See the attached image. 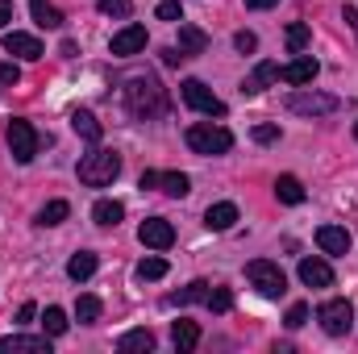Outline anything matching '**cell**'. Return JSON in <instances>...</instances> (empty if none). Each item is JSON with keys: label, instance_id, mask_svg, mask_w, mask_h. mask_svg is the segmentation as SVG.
I'll use <instances>...</instances> for the list:
<instances>
[{"label": "cell", "instance_id": "cell-38", "mask_svg": "<svg viewBox=\"0 0 358 354\" xmlns=\"http://www.w3.org/2000/svg\"><path fill=\"white\" fill-rule=\"evenodd\" d=\"M234 46H238V50H242V55H250V50H259V38H255V34H250V29H242V34H238V38H234Z\"/></svg>", "mask_w": 358, "mask_h": 354}, {"label": "cell", "instance_id": "cell-22", "mask_svg": "<svg viewBox=\"0 0 358 354\" xmlns=\"http://www.w3.org/2000/svg\"><path fill=\"white\" fill-rule=\"evenodd\" d=\"M67 217H71V204H67V200H50V204H42V208H38V217H34V221H38V225H63Z\"/></svg>", "mask_w": 358, "mask_h": 354}, {"label": "cell", "instance_id": "cell-43", "mask_svg": "<svg viewBox=\"0 0 358 354\" xmlns=\"http://www.w3.org/2000/svg\"><path fill=\"white\" fill-rule=\"evenodd\" d=\"M159 176L163 171H142V187H159Z\"/></svg>", "mask_w": 358, "mask_h": 354}, {"label": "cell", "instance_id": "cell-41", "mask_svg": "<svg viewBox=\"0 0 358 354\" xmlns=\"http://www.w3.org/2000/svg\"><path fill=\"white\" fill-rule=\"evenodd\" d=\"M34 317H38V304H21V313H17V321H21V325H29Z\"/></svg>", "mask_w": 358, "mask_h": 354}, {"label": "cell", "instance_id": "cell-1", "mask_svg": "<svg viewBox=\"0 0 358 354\" xmlns=\"http://www.w3.org/2000/svg\"><path fill=\"white\" fill-rule=\"evenodd\" d=\"M125 104L138 121H155L167 113V88L155 76H134V80H125Z\"/></svg>", "mask_w": 358, "mask_h": 354}, {"label": "cell", "instance_id": "cell-26", "mask_svg": "<svg viewBox=\"0 0 358 354\" xmlns=\"http://www.w3.org/2000/svg\"><path fill=\"white\" fill-rule=\"evenodd\" d=\"M208 292H213V283H204V279H192L179 296H171V304H204L208 300Z\"/></svg>", "mask_w": 358, "mask_h": 354}, {"label": "cell", "instance_id": "cell-21", "mask_svg": "<svg viewBox=\"0 0 358 354\" xmlns=\"http://www.w3.org/2000/svg\"><path fill=\"white\" fill-rule=\"evenodd\" d=\"M275 196H279L283 204H304V183L296 176H279L275 179Z\"/></svg>", "mask_w": 358, "mask_h": 354}, {"label": "cell", "instance_id": "cell-19", "mask_svg": "<svg viewBox=\"0 0 358 354\" xmlns=\"http://www.w3.org/2000/svg\"><path fill=\"white\" fill-rule=\"evenodd\" d=\"M171 342H176L179 354L196 351V346H200V330H196V321H176V325H171Z\"/></svg>", "mask_w": 358, "mask_h": 354}, {"label": "cell", "instance_id": "cell-30", "mask_svg": "<svg viewBox=\"0 0 358 354\" xmlns=\"http://www.w3.org/2000/svg\"><path fill=\"white\" fill-rule=\"evenodd\" d=\"M100 309H104V304H100L96 296H80V300H76V317H80V325H96V321H100Z\"/></svg>", "mask_w": 358, "mask_h": 354}, {"label": "cell", "instance_id": "cell-44", "mask_svg": "<svg viewBox=\"0 0 358 354\" xmlns=\"http://www.w3.org/2000/svg\"><path fill=\"white\" fill-rule=\"evenodd\" d=\"M342 17H346V25H350V29H358V8H355V4H346V13H342Z\"/></svg>", "mask_w": 358, "mask_h": 354}, {"label": "cell", "instance_id": "cell-23", "mask_svg": "<svg viewBox=\"0 0 358 354\" xmlns=\"http://www.w3.org/2000/svg\"><path fill=\"white\" fill-rule=\"evenodd\" d=\"M71 129H76L84 142H92V146L100 142V121H96L92 113H84V108H80V113H71Z\"/></svg>", "mask_w": 358, "mask_h": 354}, {"label": "cell", "instance_id": "cell-13", "mask_svg": "<svg viewBox=\"0 0 358 354\" xmlns=\"http://www.w3.org/2000/svg\"><path fill=\"white\" fill-rule=\"evenodd\" d=\"M50 354V334L42 338H25V334H13V338H0V354Z\"/></svg>", "mask_w": 358, "mask_h": 354}, {"label": "cell", "instance_id": "cell-2", "mask_svg": "<svg viewBox=\"0 0 358 354\" xmlns=\"http://www.w3.org/2000/svg\"><path fill=\"white\" fill-rule=\"evenodd\" d=\"M80 183L84 187H108L113 179H117V171H121V159L113 155V150H92V155H84L80 159Z\"/></svg>", "mask_w": 358, "mask_h": 354}, {"label": "cell", "instance_id": "cell-40", "mask_svg": "<svg viewBox=\"0 0 358 354\" xmlns=\"http://www.w3.org/2000/svg\"><path fill=\"white\" fill-rule=\"evenodd\" d=\"M163 63H167V67H179V63H183V50H179V46H167V50H163Z\"/></svg>", "mask_w": 358, "mask_h": 354}, {"label": "cell", "instance_id": "cell-24", "mask_svg": "<svg viewBox=\"0 0 358 354\" xmlns=\"http://www.w3.org/2000/svg\"><path fill=\"white\" fill-rule=\"evenodd\" d=\"M117 351L121 354H134V351H155V334L150 330H129L121 342H117Z\"/></svg>", "mask_w": 358, "mask_h": 354}, {"label": "cell", "instance_id": "cell-15", "mask_svg": "<svg viewBox=\"0 0 358 354\" xmlns=\"http://www.w3.org/2000/svg\"><path fill=\"white\" fill-rule=\"evenodd\" d=\"M234 221H238V204H234V200L208 204V213H204V225H208L213 234H225V229H234Z\"/></svg>", "mask_w": 358, "mask_h": 354}, {"label": "cell", "instance_id": "cell-6", "mask_svg": "<svg viewBox=\"0 0 358 354\" xmlns=\"http://www.w3.org/2000/svg\"><path fill=\"white\" fill-rule=\"evenodd\" d=\"M38 146H42V138L29 121H8V150H13L17 163H34Z\"/></svg>", "mask_w": 358, "mask_h": 354}, {"label": "cell", "instance_id": "cell-18", "mask_svg": "<svg viewBox=\"0 0 358 354\" xmlns=\"http://www.w3.org/2000/svg\"><path fill=\"white\" fill-rule=\"evenodd\" d=\"M179 50H183V59L187 55H204L208 50V34L196 29V25H179Z\"/></svg>", "mask_w": 358, "mask_h": 354}, {"label": "cell", "instance_id": "cell-16", "mask_svg": "<svg viewBox=\"0 0 358 354\" xmlns=\"http://www.w3.org/2000/svg\"><path fill=\"white\" fill-rule=\"evenodd\" d=\"M317 246H321L325 255H346V250H350V234H346L342 225H321V229H317Z\"/></svg>", "mask_w": 358, "mask_h": 354}, {"label": "cell", "instance_id": "cell-12", "mask_svg": "<svg viewBox=\"0 0 358 354\" xmlns=\"http://www.w3.org/2000/svg\"><path fill=\"white\" fill-rule=\"evenodd\" d=\"M4 50L8 55H17V59H42L46 50H42V42L34 38V34H21V29H13V34H4Z\"/></svg>", "mask_w": 358, "mask_h": 354}, {"label": "cell", "instance_id": "cell-31", "mask_svg": "<svg viewBox=\"0 0 358 354\" xmlns=\"http://www.w3.org/2000/svg\"><path fill=\"white\" fill-rule=\"evenodd\" d=\"M308 38H313V29H308L304 21H292V25H287V50H292V55H300V50L308 46Z\"/></svg>", "mask_w": 358, "mask_h": 354}, {"label": "cell", "instance_id": "cell-39", "mask_svg": "<svg viewBox=\"0 0 358 354\" xmlns=\"http://www.w3.org/2000/svg\"><path fill=\"white\" fill-rule=\"evenodd\" d=\"M304 321H308V304H292V309H287V325H292V330H300Z\"/></svg>", "mask_w": 358, "mask_h": 354}, {"label": "cell", "instance_id": "cell-25", "mask_svg": "<svg viewBox=\"0 0 358 354\" xmlns=\"http://www.w3.org/2000/svg\"><path fill=\"white\" fill-rule=\"evenodd\" d=\"M159 187H163L167 196H176V200H183V196L192 192V179L183 176V171H163V176H159Z\"/></svg>", "mask_w": 358, "mask_h": 354}, {"label": "cell", "instance_id": "cell-11", "mask_svg": "<svg viewBox=\"0 0 358 354\" xmlns=\"http://www.w3.org/2000/svg\"><path fill=\"white\" fill-rule=\"evenodd\" d=\"M317 71H321V67H317V59H313V55H300V59H292L287 67H279V80H283V84H292V88H304V84H313V80H317Z\"/></svg>", "mask_w": 358, "mask_h": 354}, {"label": "cell", "instance_id": "cell-42", "mask_svg": "<svg viewBox=\"0 0 358 354\" xmlns=\"http://www.w3.org/2000/svg\"><path fill=\"white\" fill-rule=\"evenodd\" d=\"M13 21V0H0V29Z\"/></svg>", "mask_w": 358, "mask_h": 354}, {"label": "cell", "instance_id": "cell-14", "mask_svg": "<svg viewBox=\"0 0 358 354\" xmlns=\"http://www.w3.org/2000/svg\"><path fill=\"white\" fill-rule=\"evenodd\" d=\"M300 283L308 288H334V267L325 259H300Z\"/></svg>", "mask_w": 358, "mask_h": 354}, {"label": "cell", "instance_id": "cell-27", "mask_svg": "<svg viewBox=\"0 0 358 354\" xmlns=\"http://www.w3.org/2000/svg\"><path fill=\"white\" fill-rule=\"evenodd\" d=\"M92 217H96V225H121V217H125V208H121L117 200H96V208H92Z\"/></svg>", "mask_w": 358, "mask_h": 354}, {"label": "cell", "instance_id": "cell-20", "mask_svg": "<svg viewBox=\"0 0 358 354\" xmlns=\"http://www.w3.org/2000/svg\"><path fill=\"white\" fill-rule=\"evenodd\" d=\"M29 13H34V21H38L42 29H59V25H63V13H59L50 0H29Z\"/></svg>", "mask_w": 358, "mask_h": 354}, {"label": "cell", "instance_id": "cell-29", "mask_svg": "<svg viewBox=\"0 0 358 354\" xmlns=\"http://www.w3.org/2000/svg\"><path fill=\"white\" fill-rule=\"evenodd\" d=\"M67 275L80 283V279H88V275H96V255L92 250H80V255H71V263H67Z\"/></svg>", "mask_w": 358, "mask_h": 354}, {"label": "cell", "instance_id": "cell-36", "mask_svg": "<svg viewBox=\"0 0 358 354\" xmlns=\"http://www.w3.org/2000/svg\"><path fill=\"white\" fill-rule=\"evenodd\" d=\"M17 80H21L17 63H4V67H0V92H4V88H17Z\"/></svg>", "mask_w": 358, "mask_h": 354}, {"label": "cell", "instance_id": "cell-34", "mask_svg": "<svg viewBox=\"0 0 358 354\" xmlns=\"http://www.w3.org/2000/svg\"><path fill=\"white\" fill-rule=\"evenodd\" d=\"M100 13L104 17H129L134 13V0H100Z\"/></svg>", "mask_w": 358, "mask_h": 354}, {"label": "cell", "instance_id": "cell-35", "mask_svg": "<svg viewBox=\"0 0 358 354\" xmlns=\"http://www.w3.org/2000/svg\"><path fill=\"white\" fill-rule=\"evenodd\" d=\"M159 21H183V4L179 0H163L159 4Z\"/></svg>", "mask_w": 358, "mask_h": 354}, {"label": "cell", "instance_id": "cell-45", "mask_svg": "<svg viewBox=\"0 0 358 354\" xmlns=\"http://www.w3.org/2000/svg\"><path fill=\"white\" fill-rule=\"evenodd\" d=\"M275 4H279V0H246V8H259V13H263V8H275Z\"/></svg>", "mask_w": 358, "mask_h": 354}, {"label": "cell", "instance_id": "cell-5", "mask_svg": "<svg viewBox=\"0 0 358 354\" xmlns=\"http://www.w3.org/2000/svg\"><path fill=\"white\" fill-rule=\"evenodd\" d=\"M317 321H321V330H325L329 338H342V334H350V325H355V309H350V300H325V304L317 309Z\"/></svg>", "mask_w": 358, "mask_h": 354}, {"label": "cell", "instance_id": "cell-3", "mask_svg": "<svg viewBox=\"0 0 358 354\" xmlns=\"http://www.w3.org/2000/svg\"><path fill=\"white\" fill-rule=\"evenodd\" d=\"M246 279H250L255 292L267 296V300H279V296L287 292V275L279 271V263H271V259H255V263H246Z\"/></svg>", "mask_w": 358, "mask_h": 354}, {"label": "cell", "instance_id": "cell-9", "mask_svg": "<svg viewBox=\"0 0 358 354\" xmlns=\"http://www.w3.org/2000/svg\"><path fill=\"white\" fill-rule=\"evenodd\" d=\"M179 96H183V104H187V108H196V113H208V117H225V104L213 96V88H208V84H200V80H183Z\"/></svg>", "mask_w": 358, "mask_h": 354}, {"label": "cell", "instance_id": "cell-32", "mask_svg": "<svg viewBox=\"0 0 358 354\" xmlns=\"http://www.w3.org/2000/svg\"><path fill=\"white\" fill-rule=\"evenodd\" d=\"M163 275H167V259H159V255L138 263V279H142V283H155V279H163Z\"/></svg>", "mask_w": 358, "mask_h": 354}, {"label": "cell", "instance_id": "cell-33", "mask_svg": "<svg viewBox=\"0 0 358 354\" xmlns=\"http://www.w3.org/2000/svg\"><path fill=\"white\" fill-rule=\"evenodd\" d=\"M204 304H208V313H229V309H234V292H229V288H213Z\"/></svg>", "mask_w": 358, "mask_h": 354}, {"label": "cell", "instance_id": "cell-8", "mask_svg": "<svg viewBox=\"0 0 358 354\" xmlns=\"http://www.w3.org/2000/svg\"><path fill=\"white\" fill-rule=\"evenodd\" d=\"M138 242H142L146 250H171V246H176V225H171L167 217H146V221L138 225Z\"/></svg>", "mask_w": 358, "mask_h": 354}, {"label": "cell", "instance_id": "cell-4", "mask_svg": "<svg viewBox=\"0 0 358 354\" xmlns=\"http://www.w3.org/2000/svg\"><path fill=\"white\" fill-rule=\"evenodd\" d=\"M187 146L196 150V155H229V146H234V134L225 129V125H192L187 129Z\"/></svg>", "mask_w": 358, "mask_h": 354}, {"label": "cell", "instance_id": "cell-28", "mask_svg": "<svg viewBox=\"0 0 358 354\" xmlns=\"http://www.w3.org/2000/svg\"><path fill=\"white\" fill-rule=\"evenodd\" d=\"M67 325H71V321H67V313H63V309H55V304H50V309L42 313V334L63 338V334H67Z\"/></svg>", "mask_w": 358, "mask_h": 354}, {"label": "cell", "instance_id": "cell-46", "mask_svg": "<svg viewBox=\"0 0 358 354\" xmlns=\"http://www.w3.org/2000/svg\"><path fill=\"white\" fill-rule=\"evenodd\" d=\"M355 138H358V121H355Z\"/></svg>", "mask_w": 358, "mask_h": 354}, {"label": "cell", "instance_id": "cell-17", "mask_svg": "<svg viewBox=\"0 0 358 354\" xmlns=\"http://www.w3.org/2000/svg\"><path fill=\"white\" fill-rule=\"evenodd\" d=\"M275 80H279V63H259V67L242 80V92H246V96H259V92L271 88Z\"/></svg>", "mask_w": 358, "mask_h": 354}, {"label": "cell", "instance_id": "cell-37", "mask_svg": "<svg viewBox=\"0 0 358 354\" xmlns=\"http://www.w3.org/2000/svg\"><path fill=\"white\" fill-rule=\"evenodd\" d=\"M255 142H263V146L279 142V125H255Z\"/></svg>", "mask_w": 358, "mask_h": 354}, {"label": "cell", "instance_id": "cell-10", "mask_svg": "<svg viewBox=\"0 0 358 354\" xmlns=\"http://www.w3.org/2000/svg\"><path fill=\"white\" fill-rule=\"evenodd\" d=\"M108 50H113L117 59L142 55V50H146V25H125V29H117L113 42H108Z\"/></svg>", "mask_w": 358, "mask_h": 354}, {"label": "cell", "instance_id": "cell-7", "mask_svg": "<svg viewBox=\"0 0 358 354\" xmlns=\"http://www.w3.org/2000/svg\"><path fill=\"white\" fill-rule=\"evenodd\" d=\"M287 108H292V113H300V117H325V113H334V108H338V100H334V96H325V92L296 88L292 96H287Z\"/></svg>", "mask_w": 358, "mask_h": 354}]
</instances>
